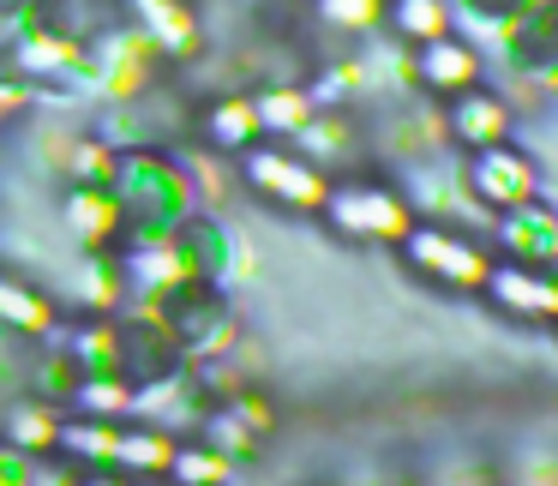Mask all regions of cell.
Instances as JSON below:
<instances>
[{"label":"cell","instance_id":"1","mask_svg":"<svg viewBox=\"0 0 558 486\" xmlns=\"http://www.w3.org/2000/svg\"><path fill=\"white\" fill-rule=\"evenodd\" d=\"M162 330L174 337V349L186 361H210V354H229L241 342V313H234V294L217 289V282L198 277H174L162 282L150 301H138Z\"/></svg>","mask_w":558,"mask_h":486},{"label":"cell","instance_id":"2","mask_svg":"<svg viewBox=\"0 0 558 486\" xmlns=\"http://www.w3.org/2000/svg\"><path fill=\"white\" fill-rule=\"evenodd\" d=\"M109 342H114V378L133 390V402L138 397H157V390H169V385H181L186 366H193L145 306H121V313L109 318Z\"/></svg>","mask_w":558,"mask_h":486},{"label":"cell","instance_id":"3","mask_svg":"<svg viewBox=\"0 0 558 486\" xmlns=\"http://www.w3.org/2000/svg\"><path fill=\"white\" fill-rule=\"evenodd\" d=\"M169 258H174L181 277L217 282V289H229L234 277H246V241H241V229L229 222V210L198 205L193 217L169 234Z\"/></svg>","mask_w":558,"mask_h":486},{"label":"cell","instance_id":"4","mask_svg":"<svg viewBox=\"0 0 558 486\" xmlns=\"http://www.w3.org/2000/svg\"><path fill=\"white\" fill-rule=\"evenodd\" d=\"M325 217L337 222L342 234L354 241H402L414 229V210L397 186H378V181H342L330 186L325 198Z\"/></svg>","mask_w":558,"mask_h":486},{"label":"cell","instance_id":"5","mask_svg":"<svg viewBox=\"0 0 558 486\" xmlns=\"http://www.w3.org/2000/svg\"><path fill=\"white\" fill-rule=\"evenodd\" d=\"M241 181L253 186L258 198H270V205L282 210H325L330 198V181L313 169V162H301L294 150H277V145H253L241 157Z\"/></svg>","mask_w":558,"mask_h":486},{"label":"cell","instance_id":"6","mask_svg":"<svg viewBox=\"0 0 558 486\" xmlns=\"http://www.w3.org/2000/svg\"><path fill=\"white\" fill-rule=\"evenodd\" d=\"M402 253H409L414 270H426V277L450 282V289H486V253L469 241V234L457 229H438V222H414L409 234H402Z\"/></svg>","mask_w":558,"mask_h":486},{"label":"cell","instance_id":"7","mask_svg":"<svg viewBox=\"0 0 558 486\" xmlns=\"http://www.w3.org/2000/svg\"><path fill=\"white\" fill-rule=\"evenodd\" d=\"M462 186H469V198L481 210H493V222L505 217V210H522L534 198V169L529 157H517V150H481V157L462 169Z\"/></svg>","mask_w":558,"mask_h":486},{"label":"cell","instance_id":"8","mask_svg":"<svg viewBox=\"0 0 558 486\" xmlns=\"http://www.w3.org/2000/svg\"><path fill=\"white\" fill-rule=\"evenodd\" d=\"M481 49H474L469 37H438L426 42V49H414L409 61V78L426 90V97H469V90H481Z\"/></svg>","mask_w":558,"mask_h":486},{"label":"cell","instance_id":"9","mask_svg":"<svg viewBox=\"0 0 558 486\" xmlns=\"http://www.w3.org/2000/svg\"><path fill=\"white\" fill-rule=\"evenodd\" d=\"M510 133H517V114H510L505 97H493V90H469V97H457L445 109V138L462 150H498L510 145Z\"/></svg>","mask_w":558,"mask_h":486},{"label":"cell","instance_id":"10","mask_svg":"<svg viewBox=\"0 0 558 486\" xmlns=\"http://www.w3.org/2000/svg\"><path fill=\"white\" fill-rule=\"evenodd\" d=\"M498 37H505V54L522 78H558V0H534Z\"/></svg>","mask_w":558,"mask_h":486},{"label":"cell","instance_id":"11","mask_svg":"<svg viewBox=\"0 0 558 486\" xmlns=\"http://www.w3.org/2000/svg\"><path fill=\"white\" fill-rule=\"evenodd\" d=\"M54 325H61L54 294L37 289V282H25L13 265H0V330L19 337V342H43Z\"/></svg>","mask_w":558,"mask_h":486},{"label":"cell","instance_id":"12","mask_svg":"<svg viewBox=\"0 0 558 486\" xmlns=\"http://www.w3.org/2000/svg\"><path fill=\"white\" fill-rule=\"evenodd\" d=\"M498 246L510 253V265L522 270H541V265H558V217H546L541 205H522V210H505L493 222Z\"/></svg>","mask_w":558,"mask_h":486},{"label":"cell","instance_id":"13","mask_svg":"<svg viewBox=\"0 0 558 486\" xmlns=\"http://www.w3.org/2000/svg\"><path fill=\"white\" fill-rule=\"evenodd\" d=\"M486 289L505 313L534 318V325H553L558 318V282L546 270H522V265H493L486 270Z\"/></svg>","mask_w":558,"mask_h":486},{"label":"cell","instance_id":"14","mask_svg":"<svg viewBox=\"0 0 558 486\" xmlns=\"http://www.w3.org/2000/svg\"><path fill=\"white\" fill-rule=\"evenodd\" d=\"M289 145H294V157L313 162V169L330 181V169H342V162L361 157V126H354L349 109H342V114H313V121L289 138Z\"/></svg>","mask_w":558,"mask_h":486},{"label":"cell","instance_id":"15","mask_svg":"<svg viewBox=\"0 0 558 486\" xmlns=\"http://www.w3.org/2000/svg\"><path fill=\"white\" fill-rule=\"evenodd\" d=\"M61 222H66L73 253H109L114 229H121V217H114V205H109V193H102V186H66Z\"/></svg>","mask_w":558,"mask_h":486},{"label":"cell","instance_id":"16","mask_svg":"<svg viewBox=\"0 0 558 486\" xmlns=\"http://www.w3.org/2000/svg\"><path fill=\"white\" fill-rule=\"evenodd\" d=\"M61 421H66V414H54L49 402L13 397V402H7V414H0V438H7L13 450H25V457H37V462H54V438H61Z\"/></svg>","mask_w":558,"mask_h":486},{"label":"cell","instance_id":"17","mask_svg":"<svg viewBox=\"0 0 558 486\" xmlns=\"http://www.w3.org/2000/svg\"><path fill=\"white\" fill-rule=\"evenodd\" d=\"M174 445H181V438H169L162 426L126 421L121 438H114V474H126L133 486H138V481H162V469H169Z\"/></svg>","mask_w":558,"mask_h":486},{"label":"cell","instance_id":"18","mask_svg":"<svg viewBox=\"0 0 558 486\" xmlns=\"http://www.w3.org/2000/svg\"><path fill=\"white\" fill-rule=\"evenodd\" d=\"M198 133H205L210 157H246V150L258 145L253 97H217L205 114H198Z\"/></svg>","mask_w":558,"mask_h":486},{"label":"cell","instance_id":"19","mask_svg":"<svg viewBox=\"0 0 558 486\" xmlns=\"http://www.w3.org/2000/svg\"><path fill=\"white\" fill-rule=\"evenodd\" d=\"M385 31L397 42L426 49L438 37H457V13H450V0H385Z\"/></svg>","mask_w":558,"mask_h":486},{"label":"cell","instance_id":"20","mask_svg":"<svg viewBox=\"0 0 558 486\" xmlns=\"http://www.w3.org/2000/svg\"><path fill=\"white\" fill-rule=\"evenodd\" d=\"M114 438H121V426L66 414V421H61V438H54V457L78 462V474H97V469H114Z\"/></svg>","mask_w":558,"mask_h":486},{"label":"cell","instance_id":"21","mask_svg":"<svg viewBox=\"0 0 558 486\" xmlns=\"http://www.w3.org/2000/svg\"><path fill=\"white\" fill-rule=\"evenodd\" d=\"M253 114H258V138L265 133L294 138L306 121H313V102H306L301 85H258L253 90Z\"/></svg>","mask_w":558,"mask_h":486},{"label":"cell","instance_id":"22","mask_svg":"<svg viewBox=\"0 0 558 486\" xmlns=\"http://www.w3.org/2000/svg\"><path fill=\"white\" fill-rule=\"evenodd\" d=\"M162 481H169V486H222V481H229V462H222L217 450L181 438L174 457H169V469H162Z\"/></svg>","mask_w":558,"mask_h":486},{"label":"cell","instance_id":"23","mask_svg":"<svg viewBox=\"0 0 558 486\" xmlns=\"http://www.w3.org/2000/svg\"><path fill=\"white\" fill-rule=\"evenodd\" d=\"M318 25L349 31V37H366V31L385 25V0H313Z\"/></svg>","mask_w":558,"mask_h":486},{"label":"cell","instance_id":"24","mask_svg":"<svg viewBox=\"0 0 558 486\" xmlns=\"http://www.w3.org/2000/svg\"><path fill=\"white\" fill-rule=\"evenodd\" d=\"M534 0H450V13H457V37L462 31H505L529 13Z\"/></svg>","mask_w":558,"mask_h":486},{"label":"cell","instance_id":"25","mask_svg":"<svg viewBox=\"0 0 558 486\" xmlns=\"http://www.w3.org/2000/svg\"><path fill=\"white\" fill-rule=\"evenodd\" d=\"M37 469H43L37 457H25V450H13L7 438H0V486H31Z\"/></svg>","mask_w":558,"mask_h":486},{"label":"cell","instance_id":"26","mask_svg":"<svg viewBox=\"0 0 558 486\" xmlns=\"http://www.w3.org/2000/svg\"><path fill=\"white\" fill-rule=\"evenodd\" d=\"M73 486H133L126 474H114V469H97V474H78Z\"/></svg>","mask_w":558,"mask_h":486},{"label":"cell","instance_id":"27","mask_svg":"<svg viewBox=\"0 0 558 486\" xmlns=\"http://www.w3.org/2000/svg\"><path fill=\"white\" fill-rule=\"evenodd\" d=\"M31 13V0H0V25H19Z\"/></svg>","mask_w":558,"mask_h":486},{"label":"cell","instance_id":"28","mask_svg":"<svg viewBox=\"0 0 558 486\" xmlns=\"http://www.w3.org/2000/svg\"><path fill=\"white\" fill-rule=\"evenodd\" d=\"M241 7H270V0H241Z\"/></svg>","mask_w":558,"mask_h":486}]
</instances>
